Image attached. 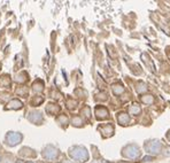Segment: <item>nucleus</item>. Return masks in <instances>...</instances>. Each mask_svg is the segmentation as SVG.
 <instances>
[{
	"instance_id": "2",
	"label": "nucleus",
	"mask_w": 170,
	"mask_h": 163,
	"mask_svg": "<svg viewBox=\"0 0 170 163\" xmlns=\"http://www.w3.org/2000/svg\"><path fill=\"white\" fill-rule=\"evenodd\" d=\"M169 56H170V55H169Z\"/></svg>"
},
{
	"instance_id": "1",
	"label": "nucleus",
	"mask_w": 170,
	"mask_h": 163,
	"mask_svg": "<svg viewBox=\"0 0 170 163\" xmlns=\"http://www.w3.org/2000/svg\"><path fill=\"white\" fill-rule=\"evenodd\" d=\"M152 157H149V156H147V157H144V161H148V160H151Z\"/></svg>"
}]
</instances>
